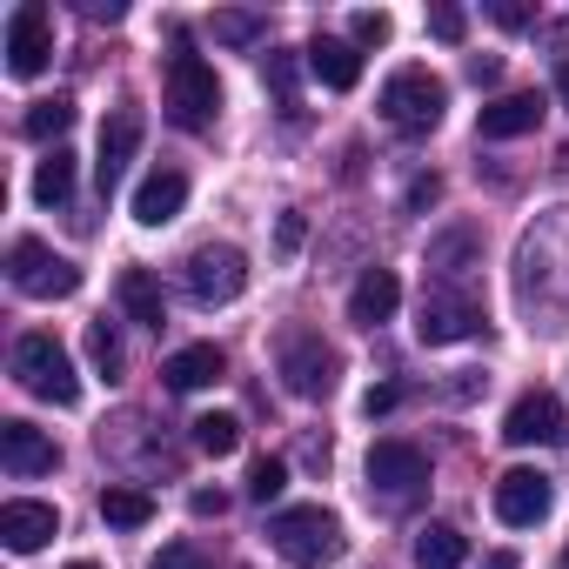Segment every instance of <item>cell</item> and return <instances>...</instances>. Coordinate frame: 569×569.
<instances>
[{
  "label": "cell",
  "instance_id": "cell-1",
  "mask_svg": "<svg viewBox=\"0 0 569 569\" xmlns=\"http://www.w3.org/2000/svg\"><path fill=\"white\" fill-rule=\"evenodd\" d=\"M268 542L281 562H296V569H329L342 556V516L322 509V502H296V509H281L268 522Z\"/></svg>",
  "mask_w": 569,
  "mask_h": 569
},
{
  "label": "cell",
  "instance_id": "cell-2",
  "mask_svg": "<svg viewBox=\"0 0 569 569\" xmlns=\"http://www.w3.org/2000/svg\"><path fill=\"white\" fill-rule=\"evenodd\" d=\"M14 382H21L28 396L54 402V409H74V402H81V376H74L68 349H61L48 329H28V336L14 342Z\"/></svg>",
  "mask_w": 569,
  "mask_h": 569
},
{
  "label": "cell",
  "instance_id": "cell-3",
  "mask_svg": "<svg viewBox=\"0 0 569 569\" xmlns=\"http://www.w3.org/2000/svg\"><path fill=\"white\" fill-rule=\"evenodd\" d=\"M274 369H281V382H289V396L322 402V396L336 389V376H342V356H336L316 329H289V336L274 342Z\"/></svg>",
  "mask_w": 569,
  "mask_h": 569
},
{
  "label": "cell",
  "instance_id": "cell-4",
  "mask_svg": "<svg viewBox=\"0 0 569 569\" xmlns=\"http://www.w3.org/2000/svg\"><path fill=\"white\" fill-rule=\"evenodd\" d=\"M442 108H449V88H442L429 68H396V74L382 81V121L402 128V134L442 128Z\"/></svg>",
  "mask_w": 569,
  "mask_h": 569
},
{
  "label": "cell",
  "instance_id": "cell-5",
  "mask_svg": "<svg viewBox=\"0 0 569 569\" xmlns=\"http://www.w3.org/2000/svg\"><path fill=\"white\" fill-rule=\"evenodd\" d=\"M8 281H14L21 296H34V302H61V296L81 289V268H74L68 254H54L48 241L21 234V241L8 248Z\"/></svg>",
  "mask_w": 569,
  "mask_h": 569
},
{
  "label": "cell",
  "instance_id": "cell-6",
  "mask_svg": "<svg viewBox=\"0 0 569 569\" xmlns=\"http://www.w3.org/2000/svg\"><path fill=\"white\" fill-rule=\"evenodd\" d=\"M214 114H221V81H214V68H208L201 54H174V61H168V121L188 128V134H201Z\"/></svg>",
  "mask_w": 569,
  "mask_h": 569
},
{
  "label": "cell",
  "instance_id": "cell-7",
  "mask_svg": "<svg viewBox=\"0 0 569 569\" xmlns=\"http://www.w3.org/2000/svg\"><path fill=\"white\" fill-rule=\"evenodd\" d=\"M181 281H188V296L201 309H221V302H234L248 289V254L234 241H208V248H194L181 261Z\"/></svg>",
  "mask_w": 569,
  "mask_h": 569
},
{
  "label": "cell",
  "instance_id": "cell-8",
  "mask_svg": "<svg viewBox=\"0 0 569 569\" xmlns=\"http://www.w3.org/2000/svg\"><path fill=\"white\" fill-rule=\"evenodd\" d=\"M8 74L14 81H34L41 68H48V54H54V14L41 8V0H21V8L8 14Z\"/></svg>",
  "mask_w": 569,
  "mask_h": 569
},
{
  "label": "cell",
  "instance_id": "cell-9",
  "mask_svg": "<svg viewBox=\"0 0 569 569\" xmlns=\"http://www.w3.org/2000/svg\"><path fill=\"white\" fill-rule=\"evenodd\" d=\"M422 482H429V456H422L416 442H396V436H389V442L369 449V489H376V496L409 502Z\"/></svg>",
  "mask_w": 569,
  "mask_h": 569
},
{
  "label": "cell",
  "instance_id": "cell-10",
  "mask_svg": "<svg viewBox=\"0 0 569 569\" xmlns=\"http://www.w3.org/2000/svg\"><path fill=\"white\" fill-rule=\"evenodd\" d=\"M549 509H556V482L542 469H502L496 476V516L509 529H536Z\"/></svg>",
  "mask_w": 569,
  "mask_h": 569
},
{
  "label": "cell",
  "instance_id": "cell-11",
  "mask_svg": "<svg viewBox=\"0 0 569 569\" xmlns=\"http://www.w3.org/2000/svg\"><path fill=\"white\" fill-rule=\"evenodd\" d=\"M141 134H148V121H141V108H108V121H101V154H94V174H101V194H114V188H121V174H128V161H134V148H141Z\"/></svg>",
  "mask_w": 569,
  "mask_h": 569
},
{
  "label": "cell",
  "instance_id": "cell-12",
  "mask_svg": "<svg viewBox=\"0 0 569 569\" xmlns=\"http://www.w3.org/2000/svg\"><path fill=\"white\" fill-rule=\"evenodd\" d=\"M482 329V309L469 302V296H449V289H436V296H422V309H416V336L429 342V349H442V342H462V336H476Z\"/></svg>",
  "mask_w": 569,
  "mask_h": 569
},
{
  "label": "cell",
  "instance_id": "cell-13",
  "mask_svg": "<svg viewBox=\"0 0 569 569\" xmlns=\"http://www.w3.org/2000/svg\"><path fill=\"white\" fill-rule=\"evenodd\" d=\"M502 442H516V449L562 442V402H556L549 389H529V396H516V402H509V416H502Z\"/></svg>",
  "mask_w": 569,
  "mask_h": 569
},
{
  "label": "cell",
  "instance_id": "cell-14",
  "mask_svg": "<svg viewBox=\"0 0 569 569\" xmlns=\"http://www.w3.org/2000/svg\"><path fill=\"white\" fill-rule=\"evenodd\" d=\"M54 536H61V516H54V502H28V496L0 502V542H8L14 556H34V549H48Z\"/></svg>",
  "mask_w": 569,
  "mask_h": 569
},
{
  "label": "cell",
  "instance_id": "cell-15",
  "mask_svg": "<svg viewBox=\"0 0 569 569\" xmlns=\"http://www.w3.org/2000/svg\"><path fill=\"white\" fill-rule=\"evenodd\" d=\"M61 462V449L34 429V422H0V469H8V476H48Z\"/></svg>",
  "mask_w": 569,
  "mask_h": 569
},
{
  "label": "cell",
  "instance_id": "cell-16",
  "mask_svg": "<svg viewBox=\"0 0 569 569\" xmlns=\"http://www.w3.org/2000/svg\"><path fill=\"white\" fill-rule=\"evenodd\" d=\"M542 114H549V101H542L536 88H529V94H502V101H489V108L476 114V134H482V141H516V134H536Z\"/></svg>",
  "mask_w": 569,
  "mask_h": 569
},
{
  "label": "cell",
  "instance_id": "cell-17",
  "mask_svg": "<svg viewBox=\"0 0 569 569\" xmlns=\"http://www.w3.org/2000/svg\"><path fill=\"white\" fill-rule=\"evenodd\" d=\"M396 302H402L396 268H362V281L349 289V322H356V329H382V322L396 316Z\"/></svg>",
  "mask_w": 569,
  "mask_h": 569
},
{
  "label": "cell",
  "instance_id": "cell-18",
  "mask_svg": "<svg viewBox=\"0 0 569 569\" xmlns=\"http://www.w3.org/2000/svg\"><path fill=\"white\" fill-rule=\"evenodd\" d=\"M181 201H188V174H181V168H154V174L134 188V221H141V228H168V221L181 214Z\"/></svg>",
  "mask_w": 569,
  "mask_h": 569
},
{
  "label": "cell",
  "instance_id": "cell-19",
  "mask_svg": "<svg viewBox=\"0 0 569 569\" xmlns=\"http://www.w3.org/2000/svg\"><path fill=\"white\" fill-rule=\"evenodd\" d=\"M161 376H168V389H208V382H221L228 376V356L214 349V342H188V349H174L168 362H161Z\"/></svg>",
  "mask_w": 569,
  "mask_h": 569
},
{
  "label": "cell",
  "instance_id": "cell-20",
  "mask_svg": "<svg viewBox=\"0 0 569 569\" xmlns=\"http://www.w3.org/2000/svg\"><path fill=\"white\" fill-rule=\"evenodd\" d=\"M309 74L322 81V88H336V94H349L356 81H362V54H356V41H316L309 48Z\"/></svg>",
  "mask_w": 569,
  "mask_h": 569
},
{
  "label": "cell",
  "instance_id": "cell-21",
  "mask_svg": "<svg viewBox=\"0 0 569 569\" xmlns=\"http://www.w3.org/2000/svg\"><path fill=\"white\" fill-rule=\"evenodd\" d=\"M114 296H121V309L141 322V329H161L168 322V302H161V281L148 274V268H121V281H114Z\"/></svg>",
  "mask_w": 569,
  "mask_h": 569
},
{
  "label": "cell",
  "instance_id": "cell-22",
  "mask_svg": "<svg viewBox=\"0 0 569 569\" xmlns=\"http://www.w3.org/2000/svg\"><path fill=\"white\" fill-rule=\"evenodd\" d=\"M469 562V536L456 522H422L416 529V569H462Z\"/></svg>",
  "mask_w": 569,
  "mask_h": 569
},
{
  "label": "cell",
  "instance_id": "cell-23",
  "mask_svg": "<svg viewBox=\"0 0 569 569\" xmlns=\"http://www.w3.org/2000/svg\"><path fill=\"white\" fill-rule=\"evenodd\" d=\"M101 522L108 529H148L154 522V496L148 489H108L101 496Z\"/></svg>",
  "mask_w": 569,
  "mask_h": 569
},
{
  "label": "cell",
  "instance_id": "cell-24",
  "mask_svg": "<svg viewBox=\"0 0 569 569\" xmlns=\"http://www.w3.org/2000/svg\"><path fill=\"white\" fill-rule=\"evenodd\" d=\"M68 128H74V101H68V94H54V101H34V108L21 114V134H28V141H61Z\"/></svg>",
  "mask_w": 569,
  "mask_h": 569
},
{
  "label": "cell",
  "instance_id": "cell-25",
  "mask_svg": "<svg viewBox=\"0 0 569 569\" xmlns=\"http://www.w3.org/2000/svg\"><path fill=\"white\" fill-rule=\"evenodd\" d=\"M68 194H74V154H68V148H54V154L34 168V201H41V208H61Z\"/></svg>",
  "mask_w": 569,
  "mask_h": 569
},
{
  "label": "cell",
  "instance_id": "cell-26",
  "mask_svg": "<svg viewBox=\"0 0 569 569\" xmlns=\"http://www.w3.org/2000/svg\"><path fill=\"white\" fill-rule=\"evenodd\" d=\"M476 248H482V234H476V228H456V234L429 241V268H442V274H462V261H476Z\"/></svg>",
  "mask_w": 569,
  "mask_h": 569
},
{
  "label": "cell",
  "instance_id": "cell-27",
  "mask_svg": "<svg viewBox=\"0 0 569 569\" xmlns=\"http://www.w3.org/2000/svg\"><path fill=\"white\" fill-rule=\"evenodd\" d=\"M194 449L214 456V462L234 456V449H241V422H234V416H201V422H194Z\"/></svg>",
  "mask_w": 569,
  "mask_h": 569
},
{
  "label": "cell",
  "instance_id": "cell-28",
  "mask_svg": "<svg viewBox=\"0 0 569 569\" xmlns=\"http://www.w3.org/2000/svg\"><path fill=\"white\" fill-rule=\"evenodd\" d=\"M88 362H94L108 382L121 376V336H114V322H108V316H101V322H88Z\"/></svg>",
  "mask_w": 569,
  "mask_h": 569
},
{
  "label": "cell",
  "instance_id": "cell-29",
  "mask_svg": "<svg viewBox=\"0 0 569 569\" xmlns=\"http://www.w3.org/2000/svg\"><path fill=\"white\" fill-rule=\"evenodd\" d=\"M281 489H289V462H281V456H261V462L248 469V496H254V502H274Z\"/></svg>",
  "mask_w": 569,
  "mask_h": 569
},
{
  "label": "cell",
  "instance_id": "cell-30",
  "mask_svg": "<svg viewBox=\"0 0 569 569\" xmlns=\"http://www.w3.org/2000/svg\"><path fill=\"white\" fill-rule=\"evenodd\" d=\"M268 28L254 21V14H214V41H228V48H248V41H261Z\"/></svg>",
  "mask_w": 569,
  "mask_h": 569
},
{
  "label": "cell",
  "instance_id": "cell-31",
  "mask_svg": "<svg viewBox=\"0 0 569 569\" xmlns=\"http://www.w3.org/2000/svg\"><path fill=\"white\" fill-rule=\"evenodd\" d=\"M429 34H436V41H449V48H462L469 14H462V8H436V14H429Z\"/></svg>",
  "mask_w": 569,
  "mask_h": 569
},
{
  "label": "cell",
  "instance_id": "cell-32",
  "mask_svg": "<svg viewBox=\"0 0 569 569\" xmlns=\"http://www.w3.org/2000/svg\"><path fill=\"white\" fill-rule=\"evenodd\" d=\"M349 34H356L362 48H382V41H389V14H376V8H362V14L349 21Z\"/></svg>",
  "mask_w": 569,
  "mask_h": 569
},
{
  "label": "cell",
  "instance_id": "cell-33",
  "mask_svg": "<svg viewBox=\"0 0 569 569\" xmlns=\"http://www.w3.org/2000/svg\"><path fill=\"white\" fill-rule=\"evenodd\" d=\"M154 569H214V562H208L194 542H168V549L154 556Z\"/></svg>",
  "mask_w": 569,
  "mask_h": 569
},
{
  "label": "cell",
  "instance_id": "cell-34",
  "mask_svg": "<svg viewBox=\"0 0 569 569\" xmlns=\"http://www.w3.org/2000/svg\"><path fill=\"white\" fill-rule=\"evenodd\" d=\"M396 402H402V389H396V382H376V389L362 396V416H389Z\"/></svg>",
  "mask_w": 569,
  "mask_h": 569
},
{
  "label": "cell",
  "instance_id": "cell-35",
  "mask_svg": "<svg viewBox=\"0 0 569 569\" xmlns=\"http://www.w3.org/2000/svg\"><path fill=\"white\" fill-rule=\"evenodd\" d=\"M469 81H476V88L502 81V61H496V54H469Z\"/></svg>",
  "mask_w": 569,
  "mask_h": 569
},
{
  "label": "cell",
  "instance_id": "cell-36",
  "mask_svg": "<svg viewBox=\"0 0 569 569\" xmlns=\"http://www.w3.org/2000/svg\"><path fill=\"white\" fill-rule=\"evenodd\" d=\"M436 194H442L436 174H416V181H409V208H436Z\"/></svg>",
  "mask_w": 569,
  "mask_h": 569
},
{
  "label": "cell",
  "instance_id": "cell-37",
  "mask_svg": "<svg viewBox=\"0 0 569 569\" xmlns=\"http://www.w3.org/2000/svg\"><path fill=\"white\" fill-rule=\"evenodd\" d=\"M302 234H309V228H302V214H281V234H274V241H281V254H296V248H302Z\"/></svg>",
  "mask_w": 569,
  "mask_h": 569
},
{
  "label": "cell",
  "instance_id": "cell-38",
  "mask_svg": "<svg viewBox=\"0 0 569 569\" xmlns=\"http://www.w3.org/2000/svg\"><path fill=\"white\" fill-rule=\"evenodd\" d=\"M188 509H194V516H228V496H221V489H194Z\"/></svg>",
  "mask_w": 569,
  "mask_h": 569
},
{
  "label": "cell",
  "instance_id": "cell-39",
  "mask_svg": "<svg viewBox=\"0 0 569 569\" xmlns=\"http://www.w3.org/2000/svg\"><path fill=\"white\" fill-rule=\"evenodd\" d=\"M88 14H94V21H121L128 8H121V0H88Z\"/></svg>",
  "mask_w": 569,
  "mask_h": 569
},
{
  "label": "cell",
  "instance_id": "cell-40",
  "mask_svg": "<svg viewBox=\"0 0 569 569\" xmlns=\"http://www.w3.org/2000/svg\"><path fill=\"white\" fill-rule=\"evenodd\" d=\"M496 21H502V28H529V8H509V0H502V8H496Z\"/></svg>",
  "mask_w": 569,
  "mask_h": 569
},
{
  "label": "cell",
  "instance_id": "cell-41",
  "mask_svg": "<svg viewBox=\"0 0 569 569\" xmlns=\"http://www.w3.org/2000/svg\"><path fill=\"white\" fill-rule=\"evenodd\" d=\"M482 569H516V556H509V549H496V556H482Z\"/></svg>",
  "mask_w": 569,
  "mask_h": 569
},
{
  "label": "cell",
  "instance_id": "cell-42",
  "mask_svg": "<svg viewBox=\"0 0 569 569\" xmlns=\"http://www.w3.org/2000/svg\"><path fill=\"white\" fill-rule=\"evenodd\" d=\"M556 94H562V101H569V61H562V68H556Z\"/></svg>",
  "mask_w": 569,
  "mask_h": 569
},
{
  "label": "cell",
  "instance_id": "cell-43",
  "mask_svg": "<svg viewBox=\"0 0 569 569\" xmlns=\"http://www.w3.org/2000/svg\"><path fill=\"white\" fill-rule=\"evenodd\" d=\"M68 569H101V562H68Z\"/></svg>",
  "mask_w": 569,
  "mask_h": 569
},
{
  "label": "cell",
  "instance_id": "cell-44",
  "mask_svg": "<svg viewBox=\"0 0 569 569\" xmlns=\"http://www.w3.org/2000/svg\"><path fill=\"white\" fill-rule=\"evenodd\" d=\"M562 569H569V542H562Z\"/></svg>",
  "mask_w": 569,
  "mask_h": 569
}]
</instances>
